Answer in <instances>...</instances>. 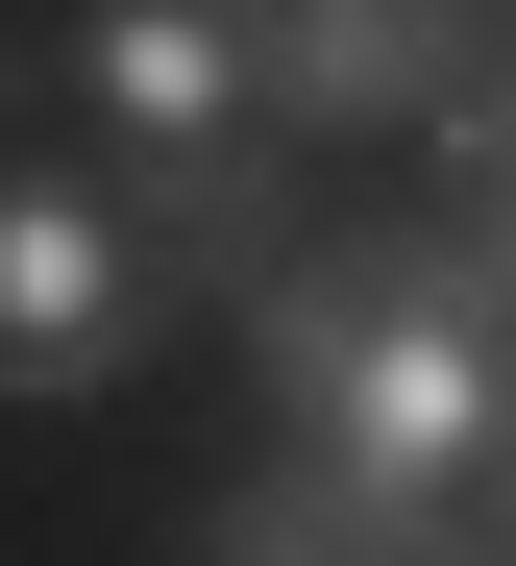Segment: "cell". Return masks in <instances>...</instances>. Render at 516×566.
Here are the masks:
<instances>
[{"instance_id": "1", "label": "cell", "mask_w": 516, "mask_h": 566, "mask_svg": "<svg viewBox=\"0 0 516 566\" xmlns=\"http://www.w3.org/2000/svg\"><path fill=\"white\" fill-rule=\"evenodd\" d=\"M246 369L295 395V468H345V493L393 517H443L467 468H492V296H467V247L443 222H345V247H295L271 296H246Z\"/></svg>"}, {"instance_id": "2", "label": "cell", "mask_w": 516, "mask_h": 566, "mask_svg": "<svg viewBox=\"0 0 516 566\" xmlns=\"http://www.w3.org/2000/svg\"><path fill=\"white\" fill-rule=\"evenodd\" d=\"M467 74H492V0H246L271 124H443Z\"/></svg>"}, {"instance_id": "3", "label": "cell", "mask_w": 516, "mask_h": 566, "mask_svg": "<svg viewBox=\"0 0 516 566\" xmlns=\"http://www.w3.org/2000/svg\"><path fill=\"white\" fill-rule=\"evenodd\" d=\"M124 345H148V271H124V222H98L74 172H25V198H0V395H98Z\"/></svg>"}, {"instance_id": "4", "label": "cell", "mask_w": 516, "mask_h": 566, "mask_svg": "<svg viewBox=\"0 0 516 566\" xmlns=\"http://www.w3.org/2000/svg\"><path fill=\"white\" fill-rule=\"evenodd\" d=\"M50 74H74V99L124 124L148 172H172V148H246V124H271V99H246V0H98V25H74Z\"/></svg>"}, {"instance_id": "5", "label": "cell", "mask_w": 516, "mask_h": 566, "mask_svg": "<svg viewBox=\"0 0 516 566\" xmlns=\"http://www.w3.org/2000/svg\"><path fill=\"white\" fill-rule=\"evenodd\" d=\"M98 222H124V271H148V296H271V271L320 247V222H295V148H271V124H246V148H172V172H124Z\"/></svg>"}, {"instance_id": "6", "label": "cell", "mask_w": 516, "mask_h": 566, "mask_svg": "<svg viewBox=\"0 0 516 566\" xmlns=\"http://www.w3.org/2000/svg\"><path fill=\"white\" fill-rule=\"evenodd\" d=\"M197 566H443V517H393V493H345V468H246Z\"/></svg>"}, {"instance_id": "7", "label": "cell", "mask_w": 516, "mask_h": 566, "mask_svg": "<svg viewBox=\"0 0 516 566\" xmlns=\"http://www.w3.org/2000/svg\"><path fill=\"white\" fill-rule=\"evenodd\" d=\"M419 148H443V247H467V296H516V50L467 74V99H443Z\"/></svg>"}, {"instance_id": "8", "label": "cell", "mask_w": 516, "mask_h": 566, "mask_svg": "<svg viewBox=\"0 0 516 566\" xmlns=\"http://www.w3.org/2000/svg\"><path fill=\"white\" fill-rule=\"evenodd\" d=\"M492 468H516V395H492Z\"/></svg>"}]
</instances>
